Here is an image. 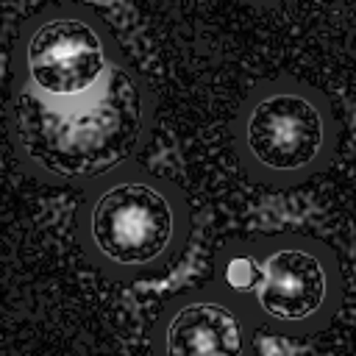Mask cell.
I'll return each mask as SVG.
<instances>
[{
    "label": "cell",
    "instance_id": "6da1fadb",
    "mask_svg": "<svg viewBox=\"0 0 356 356\" xmlns=\"http://www.w3.org/2000/svg\"><path fill=\"white\" fill-rule=\"evenodd\" d=\"M19 136L25 150L56 175L81 178L122 161L139 136L136 83L120 67H106L95 89L67 97L22 92Z\"/></svg>",
    "mask_w": 356,
    "mask_h": 356
},
{
    "label": "cell",
    "instance_id": "7a4b0ae2",
    "mask_svg": "<svg viewBox=\"0 0 356 356\" xmlns=\"http://www.w3.org/2000/svg\"><path fill=\"white\" fill-rule=\"evenodd\" d=\"M175 214L170 200L147 184H120L100 195L92 209V239L117 264H147L172 239Z\"/></svg>",
    "mask_w": 356,
    "mask_h": 356
},
{
    "label": "cell",
    "instance_id": "3957f363",
    "mask_svg": "<svg viewBox=\"0 0 356 356\" xmlns=\"http://www.w3.org/2000/svg\"><path fill=\"white\" fill-rule=\"evenodd\" d=\"M28 72L33 89L50 97H78L106 72L103 42L89 22L50 19L28 42Z\"/></svg>",
    "mask_w": 356,
    "mask_h": 356
},
{
    "label": "cell",
    "instance_id": "277c9868",
    "mask_svg": "<svg viewBox=\"0 0 356 356\" xmlns=\"http://www.w3.org/2000/svg\"><path fill=\"white\" fill-rule=\"evenodd\" d=\"M245 139L250 153L270 170H298L320 153L323 120L306 97L278 92L250 111Z\"/></svg>",
    "mask_w": 356,
    "mask_h": 356
},
{
    "label": "cell",
    "instance_id": "5b68a950",
    "mask_svg": "<svg viewBox=\"0 0 356 356\" xmlns=\"http://www.w3.org/2000/svg\"><path fill=\"white\" fill-rule=\"evenodd\" d=\"M325 300V270L298 248L275 250L264 261L259 303L278 320H306Z\"/></svg>",
    "mask_w": 356,
    "mask_h": 356
},
{
    "label": "cell",
    "instance_id": "8992f818",
    "mask_svg": "<svg viewBox=\"0 0 356 356\" xmlns=\"http://www.w3.org/2000/svg\"><path fill=\"white\" fill-rule=\"evenodd\" d=\"M167 356H242V328L220 303L184 306L167 325Z\"/></svg>",
    "mask_w": 356,
    "mask_h": 356
},
{
    "label": "cell",
    "instance_id": "52a82bcc",
    "mask_svg": "<svg viewBox=\"0 0 356 356\" xmlns=\"http://www.w3.org/2000/svg\"><path fill=\"white\" fill-rule=\"evenodd\" d=\"M225 281L236 289H248L253 281H256V267L250 259H234L225 270Z\"/></svg>",
    "mask_w": 356,
    "mask_h": 356
}]
</instances>
